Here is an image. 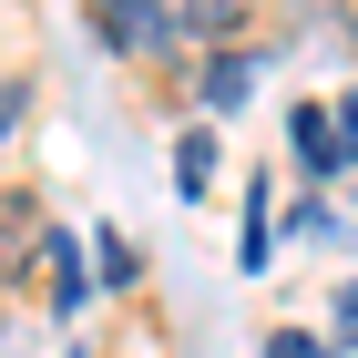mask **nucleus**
<instances>
[{"mask_svg": "<svg viewBox=\"0 0 358 358\" xmlns=\"http://www.w3.org/2000/svg\"><path fill=\"white\" fill-rule=\"evenodd\" d=\"M41 236H52L41 194H31V185H10V194H0V287H21V276L41 266Z\"/></svg>", "mask_w": 358, "mask_h": 358, "instance_id": "nucleus-1", "label": "nucleus"}, {"mask_svg": "<svg viewBox=\"0 0 358 358\" xmlns=\"http://www.w3.org/2000/svg\"><path fill=\"white\" fill-rule=\"evenodd\" d=\"M103 41L113 52H154L164 41V0H103Z\"/></svg>", "mask_w": 358, "mask_h": 358, "instance_id": "nucleus-2", "label": "nucleus"}, {"mask_svg": "<svg viewBox=\"0 0 358 358\" xmlns=\"http://www.w3.org/2000/svg\"><path fill=\"white\" fill-rule=\"evenodd\" d=\"M236 0H164V41H225Z\"/></svg>", "mask_w": 358, "mask_h": 358, "instance_id": "nucleus-3", "label": "nucleus"}, {"mask_svg": "<svg viewBox=\"0 0 358 358\" xmlns=\"http://www.w3.org/2000/svg\"><path fill=\"white\" fill-rule=\"evenodd\" d=\"M174 185H185V194H205V185H215V134H205V123L174 143Z\"/></svg>", "mask_w": 358, "mask_h": 358, "instance_id": "nucleus-4", "label": "nucleus"}, {"mask_svg": "<svg viewBox=\"0 0 358 358\" xmlns=\"http://www.w3.org/2000/svg\"><path fill=\"white\" fill-rule=\"evenodd\" d=\"M297 154H307V174H348V154H338V134H328V113H297Z\"/></svg>", "mask_w": 358, "mask_h": 358, "instance_id": "nucleus-5", "label": "nucleus"}, {"mask_svg": "<svg viewBox=\"0 0 358 358\" xmlns=\"http://www.w3.org/2000/svg\"><path fill=\"white\" fill-rule=\"evenodd\" d=\"M246 83H256V62H246V52H225L215 72H205V103H215V113H236V103H246Z\"/></svg>", "mask_w": 358, "mask_h": 358, "instance_id": "nucleus-6", "label": "nucleus"}, {"mask_svg": "<svg viewBox=\"0 0 358 358\" xmlns=\"http://www.w3.org/2000/svg\"><path fill=\"white\" fill-rule=\"evenodd\" d=\"M103 276H113V287H134V276H143V246H134V236H103Z\"/></svg>", "mask_w": 358, "mask_h": 358, "instance_id": "nucleus-7", "label": "nucleus"}, {"mask_svg": "<svg viewBox=\"0 0 358 358\" xmlns=\"http://www.w3.org/2000/svg\"><path fill=\"white\" fill-rule=\"evenodd\" d=\"M266 358H338V348H328V338H307V328H276Z\"/></svg>", "mask_w": 358, "mask_h": 358, "instance_id": "nucleus-8", "label": "nucleus"}, {"mask_svg": "<svg viewBox=\"0 0 358 358\" xmlns=\"http://www.w3.org/2000/svg\"><path fill=\"white\" fill-rule=\"evenodd\" d=\"M246 266H266V185L246 194Z\"/></svg>", "mask_w": 358, "mask_h": 358, "instance_id": "nucleus-9", "label": "nucleus"}, {"mask_svg": "<svg viewBox=\"0 0 358 358\" xmlns=\"http://www.w3.org/2000/svg\"><path fill=\"white\" fill-rule=\"evenodd\" d=\"M338 328H348L338 348H358V287H338Z\"/></svg>", "mask_w": 358, "mask_h": 358, "instance_id": "nucleus-10", "label": "nucleus"}, {"mask_svg": "<svg viewBox=\"0 0 358 358\" xmlns=\"http://www.w3.org/2000/svg\"><path fill=\"white\" fill-rule=\"evenodd\" d=\"M338 154H358V92L338 103Z\"/></svg>", "mask_w": 358, "mask_h": 358, "instance_id": "nucleus-11", "label": "nucleus"}, {"mask_svg": "<svg viewBox=\"0 0 358 358\" xmlns=\"http://www.w3.org/2000/svg\"><path fill=\"white\" fill-rule=\"evenodd\" d=\"M21 103H31L21 83H0V134H10V123H21Z\"/></svg>", "mask_w": 358, "mask_h": 358, "instance_id": "nucleus-12", "label": "nucleus"}]
</instances>
